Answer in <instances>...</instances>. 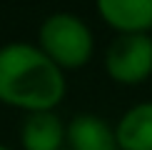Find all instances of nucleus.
Returning <instances> with one entry per match:
<instances>
[{
	"instance_id": "6",
	"label": "nucleus",
	"mask_w": 152,
	"mask_h": 150,
	"mask_svg": "<svg viewBox=\"0 0 152 150\" xmlns=\"http://www.w3.org/2000/svg\"><path fill=\"white\" fill-rule=\"evenodd\" d=\"M100 18L122 33H152V0H95Z\"/></svg>"
},
{
	"instance_id": "2",
	"label": "nucleus",
	"mask_w": 152,
	"mask_h": 150,
	"mask_svg": "<svg viewBox=\"0 0 152 150\" xmlns=\"http://www.w3.org/2000/svg\"><path fill=\"white\" fill-rule=\"evenodd\" d=\"M37 48L60 70H80L92 60L95 35L75 12H53L37 28Z\"/></svg>"
},
{
	"instance_id": "3",
	"label": "nucleus",
	"mask_w": 152,
	"mask_h": 150,
	"mask_svg": "<svg viewBox=\"0 0 152 150\" xmlns=\"http://www.w3.org/2000/svg\"><path fill=\"white\" fill-rule=\"evenodd\" d=\"M105 73L117 85H142L152 78V35L122 33L105 50Z\"/></svg>"
},
{
	"instance_id": "7",
	"label": "nucleus",
	"mask_w": 152,
	"mask_h": 150,
	"mask_svg": "<svg viewBox=\"0 0 152 150\" xmlns=\"http://www.w3.org/2000/svg\"><path fill=\"white\" fill-rule=\"evenodd\" d=\"M120 150H152V100L127 108L115 123Z\"/></svg>"
},
{
	"instance_id": "4",
	"label": "nucleus",
	"mask_w": 152,
	"mask_h": 150,
	"mask_svg": "<svg viewBox=\"0 0 152 150\" xmlns=\"http://www.w3.org/2000/svg\"><path fill=\"white\" fill-rule=\"evenodd\" d=\"M67 150H120L115 125L97 112H77L65 125Z\"/></svg>"
},
{
	"instance_id": "5",
	"label": "nucleus",
	"mask_w": 152,
	"mask_h": 150,
	"mask_svg": "<svg viewBox=\"0 0 152 150\" xmlns=\"http://www.w3.org/2000/svg\"><path fill=\"white\" fill-rule=\"evenodd\" d=\"M65 125L67 123L55 110L28 112L18 130L20 150H62L65 148Z\"/></svg>"
},
{
	"instance_id": "1",
	"label": "nucleus",
	"mask_w": 152,
	"mask_h": 150,
	"mask_svg": "<svg viewBox=\"0 0 152 150\" xmlns=\"http://www.w3.org/2000/svg\"><path fill=\"white\" fill-rule=\"evenodd\" d=\"M67 95V78L33 43L0 45V105L28 112L55 110Z\"/></svg>"
},
{
	"instance_id": "8",
	"label": "nucleus",
	"mask_w": 152,
	"mask_h": 150,
	"mask_svg": "<svg viewBox=\"0 0 152 150\" xmlns=\"http://www.w3.org/2000/svg\"><path fill=\"white\" fill-rule=\"evenodd\" d=\"M0 150H15V148H10V145H3V143H0Z\"/></svg>"
}]
</instances>
